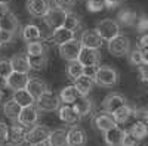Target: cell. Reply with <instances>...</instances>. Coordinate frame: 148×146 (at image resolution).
<instances>
[{"label":"cell","instance_id":"cell-43","mask_svg":"<svg viewBox=\"0 0 148 146\" xmlns=\"http://www.w3.org/2000/svg\"><path fill=\"white\" fill-rule=\"evenodd\" d=\"M14 37H15V34L14 33H9V31H6V30H2L0 28V44H9L12 40H14Z\"/></svg>","mask_w":148,"mask_h":146},{"label":"cell","instance_id":"cell-37","mask_svg":"<svg viewBox=\"0 0 148 146\" xmlns=\"http://www.w3.org/2000/svg\"><path fill=\"white\" fill-rule=\"evenodd\" d=\"M86 7L89 12H101L105 9V0H86Z\"/></svg>","mask_w":148,"mask_h":146},{"label":"cell","instance_id":"cell-51","mask_svg":"<svg viewBox=\"0 0 148 146\" xmlns=\"http://www.w3.org/2000/svg\"><path fill=\"white\" fill-rule=\"evenodd\" d=\"M8 87V83H6V78L0 75V92H3L5 89Z\"/></svg>","mask_w":148,"mask_h":146},{"label":"cell","instance_id":"cell-55","mask_svg":"<svg viewBox=\"0 0 148 146\" xmlns=\"http://www.w3.org/2000/svg\"><path fill=\"white\" fill-rule=\"evenodd\" d=\"M0 2H5V3H8V2H9V0H0Z\"/></svg>","mask_w":148,"mask_h":146},{"label":"cell","instance_id":"cell-11","mask_svg":"<svg viewBox=\"0 0 148 146\" xmlns=\"http://www.w3.org/2000/svg\"><path fill=\"white\" fill-rule=\"evenodd\" d=\"M25 89H27L28 93L33 96V99H34V101H37L39 97H42L45 93L49 92L47 84H46L43 80L37 78V77H30V78H28V83H27Z\"/></svg>","mask_w":148,"mask_h":146},{"label":"cell","instance_id":"cell-29","mask_svg":"<svg viewBox=\"0 0 148 146\" xmlns=\"http://www.w3.org/2000/svg\"><path fill=\"white\" fill-rule=\"evenodd\" d=\"M12 99H14L21 108L24 106H28V105H33L36 101L33 99V96L28 93L27 89H18V90H14V96H12Z\"/></svg>","mask_w":148,"mask_h":146},{"label":"cell","instance_id":"cell-42","mask_svg":"<svg viewBox=\"0 0 148 146\" xmlns=\"http://www.w3.org/2000/svg\"><path fill=\"white\" fill-rule=\"evenodd\" d=\"M53 5L59 9L70 10V9H73L74 5H76V0H53Z\"/></svg>","mask_w":148,"mask_h":146},{"label":"cell","instance_id":"cell-15","mask_svg":"<svg viewBox=\"0 0 148 146\" xmlns=\"http://www.w3.org/2000/svg\"><path fill=\"white\" fill-rule=\"evenodd\" d=\"M25 7L33 18H43L51 5H49V0H27Z\"/></svg>","mask_w":148,"mask_h":146},{"label":"cell","instance_id":"cell-23","mask_svg":"<svg viewBox=\"0 0 148 146\" xmlns=\"http://www.w3.org/2000/svg\"><path fill=\"white\" fill-rule=\"evenodd\" d=\"M0 28L15 34L18 31V28H19V21H18L16 15L12 14V12H8L6 15H3L2 18H0Z\"/></svg>","mask_w":148,"mask_h":146},{"label":"cell","instance_id":"cell-45","mask_svg":"<svg viewBox=\"0 0 148 146\" xmlns=\"http://www.w3.org/2000/svg\"><path fill=\"white\" fill-rule=\"evenodd\" d=\"M138 69H139V78H141V81L148 84V65L142 64V65L138 67Z\"/></svg>","mask_w":148,"mask_h":146},{"label":"cell","instance_id":"cell-40","mask_svg":"<svg viewBox=\"0 0 148 146\" xmlns=\"http://www.w3.org/2000/svg\"><path fill=\"white\" fill-rule=\"evenodd\" d=\"M12 71H14V69H12L10 60L9 59H0V75L6 78Z\"/></svg>","mask_w":148,"mask_h":146},{"label":"cell","instance_id":"cell-19","mask_svg":"<svg viewBox=\"0 0 148 146\" xmlns=\"http://www.w3.org/2000/svg\"><path fill=\"white\" fill-rule=\"evenodd\" d=\"M74 39V31L65 28V27H59V28H55L52 35L49 37L46 41L49 43H52V44H56V46H61V44H64L65 41Z\"/></svg>","mask_w":148,"mask_h":146},{"label":"cell","instance_id":"cell-25","mask_svg":"<svg viewBox=\"0 0 148 146\" xmlns=\"http://www.w3.org/2000/svg\"><path fill=\"white\" fill-rule=\"evenodd\" d=\"M80 97V93L77 92V89L74 87V84H70V86H65L59 93V101L65 103V105H73L77 99Z\"/></svg>","mask_w":148,"mask_h":146},{"label":"cell","instance_id":"cell-33","mask_svg":"<svg viewBox=\"0 0 148 146\" xmlns=\"http://www.w3.org/2000/svg\"><path fill=\"white\" fill-rule=\"evenodd\" d=\"M65 72H67V77L71 81H74V80H77L80 75H83V65L79 62L77 59L76 60H70L68 65H67Z\"/></svg>","mask_w":148,"mask_h":146},{"label":"cell","instance_id":"cell-20","mask_svg":"<svg viewBox=\"0 0 148 146\" xmlns=\"http://www.w3.org/2000/svg\"><path fill=\"white\" fill-rule=\"evenodd\" d=\"M123 136H125V130L120 128L119 126H114L108 128L107 131H104V140L108 146H119L121 145Z\"/></svg>","mask_w":148,"mask_h":146},{"label":"cell","instance_id":"cell-35","mask_svg":"<svg viewBox=\"0 0 148 146\" xmlns=\"http://www.w3.org/2000/svg\"><path fill=\"white\" fill-rule=\"evenodd\" d=\"M42 53H47V44L42 43L40 40L37 41H30L27 44V55H42Z\"/></svg>","mask_w":148,"mask_h":146},{"label":"cell","instance_id":"cell-8","mask_svg":"<svg viewBox=\"0 0 148 146\" xmlns=\"http://www.w3.org/2000/svg\"><path fill=\"white\" fill-rule=\"evenodd\" d=\"M25 133H27V127L22 126L21 123H15L14 121V124L9 127L6 143L12 146H19L21 143L25 142Z\"/></svg>","mask_w":148,"mask_h":146},{"label":"cell","instance_id":"cell-24","mask_svg":"<svg viewBox=\"0 0 148 146\" xmlns=\"http://www.w3.org/2000/svg\"><path fill=\"white\" fill-rule=\"evenodd\" d=\"M49 146H68L67 142V130L64 128H55L49 133L47 137Z\"/></svg>","mask_w":148,"mask_h":146},{"label":"cell","instance_id":"cell-6","mask_svg":"<svg viewBox=\"0 0 148 146\" xmlns=\"http://www.w3.org/2000/svg\"><path fill=\"white\" fill-rule=\"evenodd\" d=\"M59 47V55L62 59L65 60H76L79 58V53H80V49H82V44L77 39H71L68 41H65L64 44L58 46Z\"/></svg>","mask_w":148,"mask_h":146},{"label":"cell","instance_id":"cell-17","mask_svg":"<svg viewBox=\"0 0 148 146\" xmlns=\"http://www.w3.org/2000/svg\"><path fill=\"white\" fill-rule=\"evenodd\" d=\"M49 133H51V130L45 126H33V128L27 130V133H25V142L28 145H31L36 142L47 140Z\"/></svg>","mask_w":148,"mask_h":146},{"label":"cell","instance_id":"cell-46","mask_svg":"<svg viewBox=\"0 0 148 146\" xmlns=\"http://www.w3.org/2000/svg\"><path fill=\"white\" fill-rule=\"evenodd\" d=\"M96 69H98V65H92V67H83V75H86V77H90V78H95V75H96Z\"/></svg>","mask_w":148,"mask_h":146},{"label":"cell","instance_id":"cell-34","mask_svg":"<svg viewBox=\"0 0 148 146\" xmlns=\"http://www.w3.org/2000/svg\"><path fill=\"white\" fill-rule=\"evenodd\" d=\"M129 133L130 134H133L136 139H144L147 134H148V127H147V124L144 123V121H141V120H138L136 123H135L130 128H129Z\"/></svg>","mask_w":148,"mask_h":146},{"label":"cell","instance_id":"cell-39","mask_svg":"<svg viewBox=\"0 0 148 146\" xmlns=\"http://www.w3.org/2000/svg\"><path fill=\"white\" fill-rule=\"evenodd\" d=\"M135 27H136V31H138V33H142V34L148 33V16H147V15L138 16Z\"/></svg>","mask_w":148,"mask_h":146},{"label":"cell","instance_id":"cell-22","mask_svg":"<svg viewBox=\"0 0 148 146\" xmlns=\"http://www.w3.org/2000/svg\"><path fill=\"white\" fill-rule=\"evenodd\" d=\"M73 84H74V87L77 89V92L80 93V96H88V94L92 92L93 86H95V81H93V78H90V77L80 75L77 80H74Z\"/></svg>","mask_w":148,"mask_h":146},{"label":"cell","instance_id":"cell-56","mask_svg":"<svg viewBox=\"0 0 148 146\" xmlns=\"http://www.w3.org/2000/svg\"><path fill=\"white\" fill-rule=\"evenodd\" d=\"M0 50H2V44H0Z\"/></svg>","mask_w":148,"mask_h":146},{"label":"cell","instance_id":"cell-36","mask_svg":"<svg viewBox=\"0 0 148 146\" xmlns=\"http://www.w3.org/2000/svg\"><path fill=\"white\" fill-rule=\"evenodd\" d=\"M80 25H82V24H80V18L76 14H73V12H67V16H65V21H64L62 27H65V28H68V30L76 33L80 28Z\"/></svg>","mask_w":148,"mask_h":146},{"label":"cell","instance_id":"cell-32","mask_svg":"<svg viewBox=\"0 0 148 146\" xmlns=\"http://www.w3.org/2000/svg\"><path fill=\"white\" fill-rule=\"evenodd\" d=\"M42 37V33H40V28L34 25V24H28V25H25L22 28V39L25 41H37L40 40Z\"/></svg>","mask_w":148,"mask_h":146},{"label":"cell","instance_id":"cell-48","mask_svg":"<svg viewBox=\"0 0 148 146\" xmlns=\"http://www.w3.org/2000/svg\"><path fill=\"white\" fill-rule=\"evenodd\" d=\"M141 50V55H142V62L148 65V46H144V47H138Z\"/></svg>","mask_w":148,"mask_h":146},{"label":"cell","instance_id":"cell-31","mask_svg":"<svg viewBox=\"0 0 148 146\" xmlns=\"http://www.w3.org/2000/svg\"><path fill=\"white\" fill-rule=\"evenodd\" d=\"M19 112H21V106H19L14 99L6 101V102L3 103V114H5L10 121H16L18 117H19Z\"/></svg>","mask_w":148,"mask_h":146},{"label":"cell","instance_id":"cell-3","mask_svg":"<svg viewBox=\"0 0 148 146\" xmlns=\"http://www.w3.org/2000/svg\"><path fill=\"white\" fill-rule=\"evenodd\" d=\"M67 12L68 10H64V9H59L56 6L53 7H49L47 12L43 15V21L46 24L47 28L51 30H55V28H59L64 25V21H65V16H67Z\"/></svg>","mask_w":148,"mask_h":146},{"label":"cell","instance_id":"cell-38","mask_svg":"<svg viewBox=\"0 0 148 146\" xmlns=\"http://www.w3.org/2000/svg\"><path fill=\"white\" fill-rule=\"evenodd\" d=\"M127 55H129V62H130L132 65L139 67V65L144 64V62H142V55H141V50H139V49H133L132 52L129 50Z\"/></svg>","mask_w":148,"mask_h":146},{"label":"cell","instance_id":"cell-4","mask_svg":"<svg viewBox=\"0 0 148 146\" xmlns=\"http://www.w3.org/2000/svg\"><path fill=\"white\" fill-rule=\"evenodd\" d=\"M130 50V40L126 35H116L114 39L108 40V52L113 56H126Z\"/></svg>","mask_w":148,"mask_h":146},{"label":"cell","instance_id":"cell-1","mask_svg":"<svg viewBox=\"0 0 148 146\" xmlns=\"http://www.w3.org/2000/svg\"><path fill=\"white\" fill-rule=\"evenodd\" d=\"M95 84L102 87H113L119 81V74L114 68L111 67H98L96 75L93 78Z\"/></svg>","mask_w":148,"mask_h":146},{"label":"cell","instance_id":"cell-57","mask_svg":"<svg viewBox=\"0 0 148 146\" xmlns=\"http://www.w3.org/2000/svg\"><path fill=\"white\" fill-rule=\"evenodd\" d=\"M0 146H5V145H0Z\"/></svg>","mask_w":148,"mask_h":146},{"label":"cell","instance_id":"cell-41","mask_svg":"<svg viewBox=\"0 0 148 146\" xmlns=\"http://www.w3.org/2000/svg\"><path fill=\"white\" fill-rule=\"evenodd\" d=\"M139 139H136L133 134H130L129 131H125V136L121 140V146H138Z\"/></svg>","mask_w":148,"mask_h":146},{"label":"cell","instance_id":"cell-7","mask_svg":"<svg viewBox=\"0 0 148 146\" xmlns=\"http://www.w3.org/2000/svg\"><path fill=\"white\" fill-rule=\"evenodd\" d=\"M77 60H79L83 67L98 65V64H99V60H101L99 49H92V47H84V46H82Z\"/></svg>","mask_w":148,"mask_h":146},{"label":"cell","instance_id":"cell-30","mask_svg":"<svg viewBox=\"0 0 148 146\" xmlns=\"http://www.w3.org/2000/svg\"><path fill=\"white\" fill-rule=\"evenodd\" d=\"M27 59H28V65H30V69H34V71H42L46 68V64H47V53H42V55H27Z\"/></svg>","mask_w":148,"mask_h":146},{"label":"cell","instance_id":"cell-16","mask_svg":"<svg viewBox=\"0 0 148 146\" xmlns=\"http://www.w3.org/2000/svg\"><path fill=\"white\" fill-rule=\"evenodd\" d=\"M56 111H58V118L62 121V123H65V124L76 126V124H79V121L82 120L79 117V114L74 111V108L71 105H65L64 103V106H59Z\"/></svg>","mask_w":148,"mask_h":146},{"label":"cell","instance_id":"cell-18","mask_svg":"<svg viewBox=\"0 0 148 146\" xmlns=\"http://www.w3.org/2000/svg\"><path fill=\"white\" fill-rule=\"evenodd\" d=\"M92 124H93V127H95L96 130H99V131H102V133L107 131V130L111 128V127L117 126V123L114 121L113 115L108 114V112H99V114H96V115L93 117V120H92Z\"/></svg>","mask_w":148,"mask_h":146},{"label":"cell","instance_id":"cell-14","mask_svg":"<svg viewBox=\"0 0 148 146\" xmlns=\"http://www.w3.org/2000/svg\"><path fill=\"white\" fill-rule=\"evenodd\" d=\"M28 72H19V71H12L10 74L6 77L8 87L12 90H18V89H25L27 83H28Z\"/></svg>","mask_w":148,"mask_h":146},{"label":"cell","instance_id":"cell-26","mask_svg":"<svg viewBox=\"0 0 148 146\" xmlns=\"http://www.w3.org/2000/svg\"><path fill=\"white\" fill-rule=\"evenodd\" d=\"M111 115H113V118H114V121L117 124H125L133 117V108L126 103V105L120 106L119 109H116Z\"/></svg>","mask_w":148,"mask_h":146},{"label":"cell","instance_id":"cell-47","mask_svg":"<svg viewBox=\"0 0 148 146\" xmlns=\"http://www.w3.org/2000/svg\"><path fill=\"white\" fill-rule=\"evenodd\" d=\"M121 2H125V0H105V7H108V9H113V7L119 6Z\"/></svg>","mask_w":148,"mask_h":146},{"label":"cell","instance_id":"cell-54","mask_svg":"<svg viewBox=\"0 0 148 146\" xmlns=\"http://www.w3.org/2000/svg\"><path fill=\"white\" fill-rule=\"evenodd\" d=\"M144 123H145V124H147V127H148V115L145 117V120H144Z\"/></svg>","mask_w":148,"mask_h":146},{"label":"cell","instance_id":"cell-50","mask_svg":"<svg viewBox=\"0 0 148 146\" xmlns=\"http://www.w3.org/2000/svg\"><path fill=\"white\" fill-rule=\"evenodd\" d=\"M8 12H9V6H8V3L0 2V18H2L3 15H6Z\"/></svg>","mask_w":148,"mask_h":146},{"label":"cell","instance_id":"cell-49","mask_svg":"<svg viewBox=\"0 0 148 146\" xmlns=\"http://www.w3.org/2000/svg\"><path fill=\"white\" fill-rule=\"evenodd\" d=\"M144 46H148V33L142 34L138 41V47H144Z\"/></svg>","mask_w":148,"mask_h":146},{"label":"cell","instance_id":"cell-52","mask_svg":"<svg viewBox=\"0 0 148 146\" xmlns=\"http://www.w3.org/2000/svg\"><path fill=\"white\" fill-rule=\"evenodd\" d=\"M30 146H49L47 140H42V142H36V143H31Z\"/></svg>","mask_w":148,"mask_h":146},{"label":"cell","instance_id":"cell-10","mask_svg":"<svg viewBox=\"0 0 148 146\" xmlns=\"http://www.w3.org/2000/svg\"><path fill=\"white\" fill-rule=\"evenodd\" d=\"M39 112L40 111L37 109V106H34V103L28 105V106H24V108H21V112H19V117L16 121L25 127H31L39 120Z\"/></svg>","mask_w":148,"mask_h":146},{"label":"cell","instance_id":"cell-21","mask_svg":"<svg viewBox=\"0 0 148 146\" xmlns=\"http://www.w3.org/2000/svg\"><path fill=\"white\" fill-rule=\"evenodd\" d=\"M138 19V14L132 9H121L117 14V22L119 25H125V27H135Z\"/></svg>","mask_w":148,"mask_h":146},{"label":"cell","instance_id":"cell-44","mask_svg":"<svg viewBox=\"0 0 148 146\" xmlns=\"http://www.w3.org/2000/svg\"><path fill=\"white\" fill-rule=\"evenodd\" d=\"M8 131H9V127L0 121V145H5L6 140H8Z\"/></svg>","mask_w":148,"mask_h":146},{"label":"cell","instance_id":"cell-9","mask_svg":"<svg viewBox=\"0 0 148 146\" xmlns=\"http://www.w3.org/2000/svg\"><path fill=\"white\" fill-rule=\"evenodd\" d=\"M127 101L125 96H121L120 93H110L104 97V101L101 103L102 106V111L104 112H108V114H113L116 109H119L120 106L126 105Z\"/></svg>","mask_w":148,"mask_h":146},{"label":"cell","instance_id":"cell-28","mask_svg":"<svg viewBox=\"0 0 148 146\" xmlns=\"http://www.w3.org/2000/svg\"><path fill=\"white\" fill-rule=\"evenodd\" d=\"M10 65L14 71H19V72H28L30 71V65H28V59L25 53H16L10 59Z\"/></svg>","mask_w":148,"mask_h":146},{"label":"cell","instance_id":"cell-2","mask_svg":"<svg viewBox=\"0 0 148 146\" xmlns=\"http://www.w3.org/2000/svg\"><path fill=\"white\" fill-rule=\"evenodd\" d=\"M95 30L102 37L104 41H108V40L114 39L116 35L120 34V25H119V22L114 21V19H110V18L101 19L99 22L96 24V28Z\"/></svg>","mask_w":148,"mask_h":146},{"label":"cell","instance_id":"cell-13","mask_svg":"<svg viewBox=\"0 0 148 146\" xmlns=\"http://www.w3.org/2000/svg\"><path fill=\"white\" fill-rule=\"evenodd\" d=\"M67 142L68 146H84L88 142V136H86V131L76 126H71V128L67 131Z\"/></svg>","mask_w":148,"mask_h":146},{"label":"cell","instance_id":"cell-27","mask_svg":"<svg viewBox=\"0 0 148 146\" xmlns=\"http://www.w3.org/2000/svg\"><path fill=\"white\" fill-rule=\"evenodd\" d=\"M71 106L74 108V111L79 114L80 118H83V117H86V115H89V114L92 112V102H90L86 96H80L79 99L74 102Z\"/></svg>","mask_w":148,"mask_h":146},{"label":"cell","instance_id":"cell-53","mask_svg":"<svg viewBox=\"0 0 148 146\" xmlns=\"http://www.w3.org/2000/svg\"><path fill=\"white\" fill-rule=\"evenodd\" d=\"M2 101H3V92H0V105H2Z\"/></svg>","mask_w":148,"mask_h":146},{"label":"cell","instance_id":"cell-12","mask_svg":"<svg viewBox=\"0 0 148 146\" xmlns=\"http://www.w3.org/2000/svg\"><path fill=\"white\" fill-rule=\"evenodd\" d=\"M79 41H80L82 46L92 47V49H101L102 44H104L102 37L96 33V30H86V31H83Z\"/></svg>","mask_w":148,"mask_h":146},{"label":"cell","instance_id":"cell-5","mask_svg":"<svg viewBox=\"0 0 148 146\" xmlns=\"http://www.w3.org/2000/svg\"><path fill=\"white\" fill-rule=\"evenodd\" d=\"M36 106L39 111H45V112H52L56 111V109L61 106V101H59V96H55L51 90L47 93H45L42 97L36 101Z\"/></svg>","mask_w":148,"mask_h":146}]
</instances>
